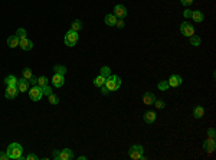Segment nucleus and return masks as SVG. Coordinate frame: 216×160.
Returning <instances> with one entry per match:
<instances>
[{"label": "nucleus", "instance_id": "1", "mask_svg": "<svg viewBox=\"0 0 216 160\" xmlns=\"http://www.w3.org/2000/svg\"><path fill=\"white\" fill-rule=\"evenodd\" d=\"M6 153H7V156H9V159H12V160L25 159L23 157V147L20 146L19 143H12V144H9Z\"/></svg>", "mask_w": 216, "mask_h": 160}, {"label": "nucleus", "instance_id": "2", "mask_svg": "<svg viewBox=\"0 0 216 160\" xmlns=\"http://www.w3.org/2000/svg\"><path fill=\"white\" fill-rule=\"evenodd\" d=\"M128 156L133 160H146L147 159L146 156H144V147L141 146V144H134V146L130 147Z\"/></svg>", "mask_w": 216, "mask_h": 160}, {"label": "nucleus", "instance_id": "3", "mask_svg": "<svg viewBox=\"0 0 216 160\" xmlns=\"http://www.w3.org/2000/svg\"><path fill=\"white\" fill-rule=\"evenodd\" d=\"M104 85H105L111 92H113V91H117L118 88L121 87V78H120L118 75H113V74H111L110 76H107V80H105V84Z\"/></svg>", "mask_w": 216, "mask_h": 160}, {"label": "nucleus", "instance_id": "4", "mask_svg": "<svg viewBox=\"0 0 216 160\" xmlns=\"http://www.w3.org/2000/svg\"><path fill=\"white\" fill-rule=\"evenodd\" d=\"M78 41H79V35H78V32H75V30H68L65 35V38H64V42H65L66 46H75L76 43H78Z\"/></svg>", "mask_w": 216, "mask_h": 160}, {"label": "nucleus", "instance_id": "5", "mask_svg": "<svg viewBox=\"0 0 216 160\" xmlns=\"http://www.w3.org/2000/svg\"><path fill=\"white\" fill-rule=\"evenodd\" d=\"M29 98L32 101H40V98L43 97L42 88L39 85H32V88H29Z\"/></svg>", "mask_w": 216, "mask_h": 160}, {"label": "nucleus", "instance_id": "6", "mask_svg": "<svg viewBox=\"0 0 216 160\" xmlns=\"http://www.w3.org/2000/svg\"><path fill=\"white\" fill-rule=\"evenodd\" d=\"M180 33L186 38H190L192 35H195V26L192 23H189V22H183L180 25Z\"/></svg>", "mask_w": 216, "mask_h": 160}, {"label": "nucleus", "instance_id": "7", "mask_svg": "<svg viewBox=\"0 0 216 160\" xmlns=\"http://www.w3.org/2000/svg\"><path fill=\"white\" fill-rule=\"evenodd\" d=\"M19 95V90H17V85H9L5 91V97L7 100H14Z\"/></svg>", "mask_w": 216, "mask_h": 160}, {"label": "nucleus", "instance_id": "8", "mask_svg": "<svg viewBox=\"0 0 216 160\" xmlns=\"http://www.w3.org/2000/svg\"><path fill=\"white\" fill-rule=\"evenodd\" d=\"M203 150L206 153H213L216 150V143H215V139H209L207 137L206 140L203 141Z\"/></svg>", "mask_w": 216, "mask_h": 160}, {"label": "nucleus", "instance_id": "9", "mask_svg": "<svg viewBox=\"0 0 216 160\" xmlns=\"http://www.w3.org/2000/svg\"><path fill=\"white\" fill-rule=\"evenodd\" d=\"M114 16L115 18H118V19H124L125 16H127V7L124 5H115V7H114Z\"/></svg>", "mask_w": 216, "mask_h": 160}, {"label": "nucleus", "instance_id": "10", "mask_svg": "<svg viewBox=\"0 0 216 160\" xmlns=\"http://www.w3.org/2000/svg\"><path fill=\"white\" fill-rule=\"evenodd\" d=\"M167 82H169V87H172V88H176V87H180L182 85V82H183V78L180 75H172L167 80Z\"/></svg>", "mask_w": 216, "mask_h": 160}, {"label": "nucleus", "instance_id": "11", "mask_svg": "<svg viewBox=\"0 0 216 160\" xmlns=\"http://www.w3.org/2000/svg\"><path fill=\"white\" fill-rule=\"evenodd\" d=\"M29 81L26 80V78H20V80H17V90H19V92H26V91H29Z\"/></svg>", "mask_w": 216, "mask_h": 160}, {"label": "nucleus", "instance_id": "12", "mask_svg": "<svg viewBox=\"0 0 216 160\" xmlns=\"http://www.w3.org/2000/svg\"><path fill=\"white\" fill-rule=\"evenodd\" d=\"M74 159V153L71 149H64L59 150V160H72Z\"/></svg>", "mask_w": 216, "mask_h": 160}, {"label": "nucleus", "instance_id": "13", "mask_svg": "<svg viewBox=\"0 0 216 160\" xmlns=\"http://www.w3.org/2000/svg\"><path fill=\"white\" fill-rule=\"evenodd\" d=\"M156 101V95L153 92H144L143 95V104L144 105H153Z\"/></svg>", "mask_w": 216, "mask_h": 160}, {"label": "nucleus", "instance_id": "14", "mask_svg": "<svg viewBox=\"0 0 216 160\" xmlns=\"http://www.w3.org/2000/svg\"><path fill=\"white\" fill-rule=\"evenodd\" d=\"M52 84H53V87H56V88H61V87H64V84H65V78H64V75L55 74V75H53V78H52Z\"/></svg>", "mask_w": 216, "mask_h": 160}, {"label": "nucleus", "instance_id": "15", "mask_svg": "<svg viewBox=\"0 0 216 160\" xmlns=\"http://www.w3.org/2000/svg\"><path fill=\"white\" fill-rule=\"evenodd\" d=\"M19 46L23 49V51H30L33 48V42L30 39L28 38H20V42H19Z\"/></svg>", "mask_w": 216, "mask_h": 160}, {"label": "nucleus", "instance_id": "16", "mask_svg": "<svg viewBox=\"0 0 216 160\" xmlns=\"http://www.w3.org/2000/svg\"><path fill=\"white\" fill-rule=\"evenodd\" d=\"M156 118H157V114L154 111H146L144 113V123L146 124H153L156 121Z\"/></svg>", "mask_w": 216, "mask_h": 160}, {"label": "nucleus", "instance_id": "17", "mask_svg": "<svg viewBox=\"0 0 216 160\" xmlns=\"http://www.w3.org/2000/svg\"><path fill=\"white\" fill-rule=\"evenodd\" d=\"M190 19H193L196 23H200V22L205 20V14H203V12H200V10H192V18H190Z\"/></svg>", "mask_w": 216, "mask_h": 160}, {"label": "nucleus", "instance_id": "18", "mask_svg": "<svg viewBox=\"0 0 216 160\" xmlns=\"http://www.w3.org/2000/svg\"><path fill=\"white\" fill-rule=\"evenodd\" d=\"M19 42H20V38L17 36V35H13V36H10L9 39H7V46L9 48H17L19 46Z\"/></svg>", "mask_w": 216, "mask_h": 160}, {"label": "nucleus", "instance_id": "19", "mask_svg": "<svg viewBox=\"0 0 216 160\" xmlns=\"http://www.w3.org/2000/svg\"><path fill=\"white\" fill-rule=\"evenodd\" d=\"M205 115V108H203L202 105H197L193 108V117L195 118H202Z\"/></svg>", "mask_w": 216, "mask_h": 160}, {"label": "nucleus", "instance_id": "20", "mask_svg": "<svg viewBox=\"0 0 216 160\" xmlns=\"http://www.w3.org/2000/svg\"><path fill=\"white\" fill-rule=\"evenodd\" d=\"M104 22H105V25H108V26H115V22H117V18L114 16V14H105V19H104Z\"/></svg>", "mask_w": 216, "mask_h": 160}, {"label": "nucleus", "instance_id": "21", "mask_svg": "<svg viewBox=\"0 0 216 160\" xmlns=\"http://www.w3.org/2000/svg\"><path fill=\"white\" fill-rule=\"evenodd\" d=\"M5 84L9 87V85H17V78L14 75H7L5 78Z\"/></svg>", "mask_w": 216, "mask_h": 160}, {"label": "nucleus", "instance_id": "22", "mask_svg": "<svg viewBox=\"0 0 216 160\" xmlns=\"http://www.w3.org/2000/svg\"><path fill=\"white\" fill-rule=\"evenodd\" d=\"M81 29H82V22H81L79 19H76L72 22V25H71V30H75V32H79Z\"/></svg>", "mask_w": 216, "mask_h": 160}, {"label": "nucleus", "instance_id": "23", "mask_svg": "<svg viewBox=\"0 0 216 160\" xmlns=\"http://www.w3.org/2000/svg\"><path fill=\"white\" fill-rule=\"evenodd\" d=\"M189 39H190V45L192 46H200V43H202V39L199 38L197 35H192Z\"/></svg>", "mask_w": 216, "mask_h": 160}, {"label": "nucleus", "instance_id": "24", "mask_svg": "<svg viewBox=\"0 0 216 160\" xmlns=\"http://www.w3.org/2000/svg\"><path fill=\"white\" fill-rule=\"evenodd\" d=\"M105 80H107L105 76L98 75V76H97V78L94 80V85H95V87H102V85L105 84Z\"/></svg>", "mask_w": 216, "mask_h": 160}, {"label": "nucleus", "instance_id": "25", "mask_svg": "<svg viewBox=\"0 0 216 160\" xmlns=\"http://www.w3.org/2000/svg\"><path fill=\"white\" fill-rule=\"evenodd\" d=\"M53 71H55V74H59V75H65L66 74V68L64 65H55Z\"/></svg>", "mask_w": 216, "mask_h": 160}, {"label": "nucleus", "instance_id": "26", "mask_svg": "<svg viewBox=\"0 0 216 160\" xmlns=\"http://www.w3.org/2000/svg\"><path fill=\"white\" fill-rule=\"evenodd\" d=\"M22 76H23V78H26V80L29 81L33 76L32 69H30V68H25V69H22Z\"/></svg>", "mask_w": 216, "mask_h": 160}, {"label": "nucleus", "instance_id": "27", "mask_svg": "<svg viewBox=\"0 0 216 160\" xmlns=\"http://www.w3.org/2000/svg\"><path fill=\"white\" fill-rule=\"evenodd\" d=\"M48 98H49V104H52V105H58V104H59V98H58V95H55L53 92H52Z\"/></svg>", "mask_w": 216, "mask_h": 160}, {"label": "nucleus", "instance_id": "28", "mask_svg": "<svg viewBox=\"0 0 216 160\" xmlns=\"http://www.w3.org/2000/svg\"><path fill=\"white\" fill-rule=\"evenodd\" d=\"M99 75H102V76H105V78H107V76L111 75V69H110L108 66H102V68L99 69Z\"/></svg>", "mask_w": 216, "mask_h": 160}, {"label": "nucleus", "instance_id": "29", "mask_svg": "<svg viewBox=\"0 0 216 160\" xmlns=\"http://www.w3.org/2000/svg\"><path fill=\"white\" fill-rule=\"evenodd\" d=\"M157 88H159L160 91H167V90L170 88V87H169V82H167V81H161V82H159Z\"/></svg>", "mask_w": 216, "mask_h": 160}, {"label": "nucleus", "instance_id": "30", "mask_svg": "<svg viewBox=\"0 0 216 160\" xmlns=\"http://www.w3.org/2000/svg\"><path fill=\"white\" fill-rule=\"evenodd\" d=\"M36 85H39L40 88H42V87H45V85H48V78L45 75L39 76V78H38V84H36Z\"/></svg>", "mask_w": 216, "mask_h": 160}, {"label": "nucleus", "instance_id": "31", "mask_svg": "<svg viewBox=\"0 0 216 160\" xmlns=\"http://www.w3.org/2000/svg\"><path fill=\"white\" fill-rule=\"evenodd\" d=\"M153 105H156V108L161 110V108H164V107H166V103H164V101H161V100H159V101H157V100H156V101H154V104H153Z\"/></svg>", "mask_w": 216, "mask_h": 160}, {"label": "nucleus", "instance_id": "32", "mask_svg": "<svg viewBox=\"0 0 216 160\" xmlns=\"http://www.w3.org/2000/svg\"><path fill=\"white\" fill-rule=\"evenodd\" d=\"M42 92H43V95L49 97V95L52 94V88L49 87V85H45V87H42Z\"/></svg>", "mask_w": 216, "mask_h": 160}, {"label": "nucleus", "instance_id": "33", "mask_svg": "<svg viewBox=\"0 0 216 160\" xmlns=\"http://www.w3.org/2000/svg\"><path fill=\"white\" fill-rule=\"evenodd\" d=\"M16 35H17L19 38H26V29H23V28L17 29V32H16Z\"/></svg>", "mask_w": 216, "mask_h": 160}, {"label": "nucleus", "instance_id": "34", "mask_svg": "<svg viewBox=\"0 0 216 160\" xmlns=\"http://www.w3.org/2000/svg\"><path fill=\"white\" fill-rule=\"evenodd\" d=\"M115 26H117L118 29L124 28V26H125V22H124V19H117V22H115Z\"/></svg>", "mask_w": 216, "mask_h": 160}, {"label": "nucleus", "instance_id": "35", "mask_svg": "<svg viewBox=\"0 0 216 160\" xmlns=\"http://www.w3.org/2000/svg\"><path fill=\"white\" fill-rule=\"evenodd\" d=\"M207 137H209V139H215L216 137L215 128H209V130H207Z\"/></svg>", "mask_w": 216, "mask_h": 160}, {"label": "nucleus", "instance_id": "36", "mask_svg": "<svg viewBox=\"0 0 216 160\" xmlns=\"http://www.w3.org/2000/svg\"><path fill=\"white\" fill-rule=\"evenodd\" d=\"M99 88H101V94H102V95H108V94H110V92H111V91L108 90V88H107V87H105V85H102V87H99Z\"/></svg>", "mask_w": 216, "mask_h": 160}, {"label": "nucleus", "instance_id": "37", "mask_svg": "<svg viewBox=\"0 0 216 160\" xmlns=\"http://www.w3.org/2000/svg\"><path fill=\"white\" fill-rule=\"evenodd\" d=\"M183 16L186 18V19H190V18H192V10H190V9H186V10L183 12Z\"/></svg>", "mask_w": 216, "mask_h": 160}, {"label": "nucleus", "instance_id": "38", "mask_svg": "<svg viewBox=\"0 0 216 160\" xmlns=\"http://www.w3.org/2000/svg\"><path fill=\"white\" fill-rule=\"evenodd\" d=\"M0 160H10L6 151H0Z\"/></svg>", "mask_w": 216, "mask_h": 160}, {"label": "nucleus", "instance_id": "39", "mask_svg": "<svg viewBox=\"0 0 216 160\" xmlns=\"http://www.w3.org/2000/svg\"><path fill=\"white\" fill-rule=\"evenodd\" d=\"M25 159H26V160H36V159H38V156L33 154V153H30V154H28Z\"/></svg>", "mask_w": 216, "mask_h": 160}, {"label": "nucleus", "instance_id": "40", "mask_svg": "<svg viewBox=\"0 0 216 160\" xmlns=\"http://www.w3.org/2000/svg\"><path fill=\"white\" fill-rule=\"evenodd\" d=\"M52 159L59 160V150H53V153H52Z\"/></svg>", "mask_w": 216, "mask_h": 160}, {"label": "nucleus", "instance_id": "41", "mask_svg": "<svg viewBox=\"0 0 216 160\" xmlns=\"http://www.w3.org/2000/svg\"><path fill=\"white\" fill-rule=\"evenodd\" d=\"M180 3L183 6H190L193 3V0H180Z\"/></svg>", "mask_w": 216, "mask_h": 160}, {"label": "nucleus", "instance_id": "42", "mask_svg": "<svg viewBox=\"0 0 216 160\" xmlns=\"http://www.w3.org/2000/svg\"><path fill=\"white\" fill-rule=\"evenodd\" d=\"M29 84H30V85H36V84H38V78H36V76H32V78L29 80Z\"/></svg>", "mask_w": 216, "mask_h": 160}, {"label": "nucleus", "instance_id": "43", "mask_svg": "<svg viewBox=\"0 0 216 160\" xmlns=\"http://www.w3.org/2000/svg\"><path fill=\"white\" fill-rule=\"evenodd\" d=\"M78 160H87V156H79V157H78Z\"/></svg>", "mask_w": 216, "mask_h": 160}]
</instances>
